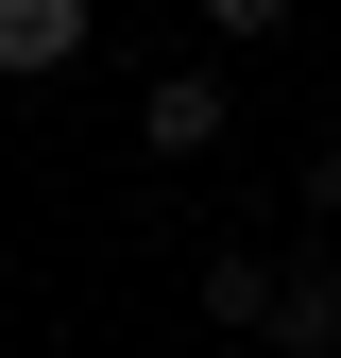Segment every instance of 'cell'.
Wrapping results in <instances>:
<instances>
[{
    "label": "cell",
    "mask_w": 341,
    "mask_h": 358,
    "mask_svg": "<svg viewBox=\"0 0 341 358\" xmlns=\"http://www.w3.org/2000/svg\"><path fill=\"white\" fill-rule=\"evenodd\" d=\"M205 34H239V52H256V34H290V0H205Z\"/></svg>",
    "instance_id": "cell-5"
},
{
    "label": "cell",
    "mask_w": 341,
    "mask_h": 358,
    "mask_svg": "<svg viewBox=\"0 0 341 358\" xmlns=\"http://www.w3.org/2000/svg\"><path fill=\"white\" fill-rule=\"evenodd\" d=\"M0 69H17V85L85 69V0H0Z\"/></svg>",
    "instance_id": "cell-3"
},
{
    "label": "cell",
    "mask_w": 341,
    "mask_h": 358,
    "mask_svg": "<svg viewBox=\"0 0 341 358\" xmlns=\"http://www.w3.org/2000/svg\"><path fill=\"white\" fill-rule=\"evenodd\" d=\"M205 324H222V341H256V324H273V256H256V239H222V256H205Z\"/></svg>",
    "instance_id": "cell-4"
},
{
    "label": "cell",
    "mask_w": 341,
    "mask_h": 358,
    "mask_svg": "<svg viewBox=\"0 0 341 358\" xmlns=\"http://www.w3.org/2000/svg\"><path fill=\"white\" fill-rule=\"evenodd\" d=\"M137 137H154V171L222 154V137H239V85H222V69H154V85H137Z\"/></svg>",
    "instance_id": "cell-1"
},
{
    "label": "cell",
    "mask_w": 341,
    "mask_h": 358,
    "mask_svg": "<svg viewBox=\"0 0 341 358\" xmlns=\"http://www.w3.org/2000/svg\"><path fill=\"white\" fill-rule=\"evenodd\" d=\"M256 341H290V358H341V256H290L273 273V324Z\"/></svg>",
    "instance_id": "cell-2"
}]
</instances>
